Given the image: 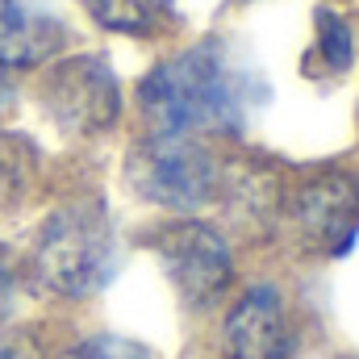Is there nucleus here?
Returning <instances> with one entry per match:
<instances>
[{"instance_id":"obj_1","label":"nucleus","mask_w":359,"mask_h":359,"mask_svg":"<svg viewBox=\"0 0 359 359\" xmlns=\"http://www.w3.org/2000/svg\"><path fill=\"white\" fill-rule=\"evenodd\" d=\"M251 76L217 46H196L142 80V109L159 134L238 130L251 113Z\"/></svg>"},{"instance_id":"obj_2","label":"nucleus","mask_w":359,"mask_h":359,"mask_svg":"<svg viewBox=\"0 0 359 359\" xmlns=\"http://www.w3.org/2000/svg\"><path fill=\"white\" fill-rule=\"evenodd\" d=\"M117 259V238L100 205H72L55 213L38 238V276L63 297L96 292Z\"/></svg>"},{"instance_id":"obj_3","label":"nucleus","mask_w":359,"mask_h":359,"mask_svg":"<svg viewBox=\"0 0 359 359\" xmlns=\"http://www.w3.org/2000/svg\"><path fill=\"white\" fill-rule=\"evenodd\" d=\"M126 172L138 196L168 209H192L213 192V159L192 142V134H155L138 142Z\"/></svg>"},{"instance_id":"obj_4","label":"nucleus","mask_w":359,"mask_h":359,"mask_svg":"<svg viewBox=\"0 0 359 359\" xmlns=\"http://www.w3.org/2000/svg\"><path fill=\"white\" fill-rule=\"evenodd\" d=\"M42 100L50 104L59 126H67L76 134H96V130L113 126V117H117V76L109 72L104 59L76 55L50 72Z\"/></svg>"},{"instance_id":"obj_5","label":"nucleus","mask_w":359,"mask_h":359,"mask_svg":"<svg viewBox=\"0 0 359 359\" xmlns=\"http://www.w3.org/2000/svg\"><path fill=\"white\" fill-rule=\"evenodd\" d=\"M159 259L188 305L213 301L230 284V251L205 222H176L159 234Z\"/></svg>"},{"instance_id":"obj_6","label":"nucleus","mask_w":359,"mask_h":359,"mask_svg":"<svg viewBox=\"0 0 359 359\" xmlns=\"http://www.w3.org/2000/svg\"><path fill=\"white\" fill-rule=\"evenodd\" d=\"M292 213H297V226L309 247H318L326 255L347 251L359 230V180L347 172L309 180L297 192Z\"/></svg>"},{"instance_id":"obj_7","label":"nucleus","mask_w":359,"mask_h":359,"mask_svg":"<svg viewBox=\"0 0 359 359\" xmlns=\"http://www.w3.org/2000/svg\"><path fill=\"white\" fill-rule=\"evenodd\" d=\"M288 343L284 305L271 288H251L234 313L226 318V351L230 359H280Z\"/></svg>"},{"instance_id":"obj_8","label":"nucleus","mask_w":359,"mask_h":359,"mask_svg":"<svg viewBox=\"0 0 359 359\" xmlns=\"http://www.w3.org/2000/svg\"><path fill=\"white\" fill-rule=\"evenodd\" d=\"M63 42L59 17L42 0H0V63L34 67Z\"/></svg>"},{"instance_id":"obj_9","label":"nucleus","mask_w":359,"mask_h":359,"mask_svg":"<svg viewBox=\"0 0 359 359\" xmlns=\"http://www.w3.org/2000/svg\"><path fill=\"white\" fill-rule=\"evenodd\" d=\"M84 4L104 29L117 34H142L168 13V0H84Z\"/></svg>"},{"instance_id":"obj_10","label":"nucleus","mask_w":359,"mask_h":359,"mask_svg":"<svg viewBox=\"0 0 359 359\" xmlns=\"http://www.w3.org/2000/svg\"><path fill=\"white\" fill-rule=\"evenodd\" d=\"M318 34H322V55L330 59V67H347L351 63V34L334 13L318 17Z\"/></svg>"},{"instance_id":"obj_11","label":"nucleus","mask_w":359,"mask_h":359,"mask_svg":"<svg viewBox=\"0 0 359 359\" xmlns=\"http://www.w3.org/2000/svg\"><path fill=\"white\" fill-rule=\"evenodd\" d=\"M72 359H151L138 343H130V339H113V334H100V339H92L84 347H76Z\"/></svg>"},{"instance_id":"obj_12","label":"nucleus","mask_w":359,"mask_h":359,"mask_svg":"<svg viewBox=\"0 0 359 359\" xmlns=\"http://www.w3.org/2000/svg\"><path fill=\"white\" fill-rule=\"evenodd\" d=\"M13 297H17V276H13V259H8V251L0 247V318L8 313Z\"/></svg>"},{"instance_id":"obj_13","label":"nucleus","mask_w":359,"mask_h":359,"mask_svg":"<svg viewBox=\"0 0 359 359\" xmlns=\"http://www.w3.org/2000/svg\"><path fill=\"white\" fill-rule=\"evenodd\" d=\"M8 96H13V88H8V76H4V63H0V109L8 104Z\"/></svg>"}]
</instances>
